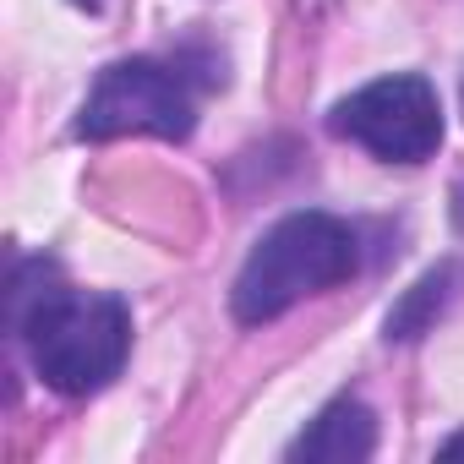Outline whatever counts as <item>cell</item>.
Wrapping results in <instances>:
<instances>
[{
	"mask_svg": "<svg viewBox=\"0 0 464 464\" xmlns=\"http://www.w3.org/2000/svg\"><path fill=\"white\" fill-rule=\"evenodd\" d=\"M377 448V420L361 399H334L290 448V459H312V464H361Z\"/></svg>",
	"mask_w": 464,
	"mask_h": 464,
	"instance_id": "5",
	"label": "cell"
},
{
	"mask_svg": "<svg viewBox=\"0 0 464 464\" xmlns=\"http://www.w3.org/2000/svg\"><path fill=\"white\" fill-rule=\"evenodd\" d=\"M12 334L28 339V355L55 393L82 399L121 377L126 350H131V312L121 295H88L55 279L12 323Z\"/></svg>",
	"mask_w": 464,
	"mask_h": 464,
	"instance_id": "1",
	"label": "cell"
},
{
	"mask_svg": "<svg viewBox=\"0 0 464 464\" xmlns=\"http://www.w3.org/2000/svg\"><path fill=\"white\" fill-rule=\"evenodd\" d=\"M334 137L361 142L366 153L388 159V164H420L442 148V104L437 88L415 72L399 77H377L361 93H350L344 104H334L328 115Z\"/></svg>",
	"mask_w": 464,
	"mask_h": 464,
	"instance_id": "4",
	"label": "cell"
},
{
	"mask_svg": "<svg viewBox=\"0 0 464 464\" xmlns=\"http://www.w3.org/2000/svg\"><path fill=\"white\" fill-rule=\"evenodd\" d=\"M437 453H442V459H459V453H464V431H459V437H448V442H442Z\"/></svg>",
	"mask_w": 464,
	"mask_h": 464,
	"instance_id": "7",
	"label": "cell"
},
{
	"mask_svg": "<svg viewBox=\"0 0 464 464\" xmlns=\"http://www.w3.org/2000/svg\"><path fill=\"white\" fill-rule=\"evenodd\" d=\"M355 268H361V241L344 218L290 213L252 246L236 290H229V306H236V323L257 328V323L285 317L306 295H323V290L344 285Z\"/></svg>",
	"mask_w": 464,
	"mask_h": 464,
	"instance_id": "2",
	"label": "cell"
},
{
	"mask_svg": "<svg viewBox=\"0 0 464 464\" xmlns=\"http://www.w3.org/2000/svg\"><path fill=\"white\" fill-rule=\"evenodd\" d=\"M453 268H431L426 279H415L410 290H404V301L388 312V344H410V339H420V334H431L437 328V317L448 312V301H453Z\"/></svg>",
	"mask_w": 464,
	"mask_h": 464,
	"instance_id": "6",
	"label": "cell"
},
{
	"mask_svg": "<svg viewBox=\"0 0 464 464\" xmlns=\"http://www.w3.org/2000/svg\"><path fill=\"white\" fill-rule=\"evenodd\" d=\"M197 126V104L186 93V82L159 66V61H115L99 72L82 115H77V137L88 142H110V137H164V142H186Z\"/></svg>",
	"mask_w": 464,
	"mask_h": 464,
	"instance_id": "3",
	"label": "cell"
}]
</instances>
